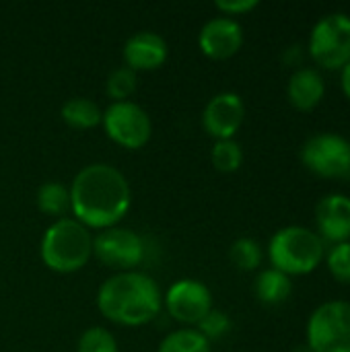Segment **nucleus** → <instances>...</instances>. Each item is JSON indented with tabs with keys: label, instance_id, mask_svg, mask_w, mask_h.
<instances>
[{
	"label": "nucleus",
	"instance_id": "obj_3",
	"mask_svg": "<svg viewBox=\"0 0 350 352\" xmlns=\"http://www.w3.org/2000/svg\"><path fill=\"white\" fill-rule=\"evenodd\" d=\"M39 254L50 270L58 274H72L87 266L93 256V235L74 217L58 219L45 229Z\"/></svg>",
	"mask_w": 350,
	"mask_h": 352
},
{
	"label": "nucleus",
	"instance_id": "obj_1",
	"mask_svg": "<svg viewBox=\"0 0 350 352\" xmlns=\"http://www.w3.org/2000/svg\"><path fill=\"white\" fill-rule=\"evenodd\" d=\"M132 190L126 175L109 163L83 167L70 184V212L87 229H109L128 214Z\"/></svg>",
	"mask_w": 350,
	"mask_h": 352
},
{
	"label": "nucleus",
	"instance_id": "obj_13",
	"mask_svg": "<svg viewBox=\"0 0 350 352\" xmlns=\"http://www.w3.org/2000/svg\"><path fill=\"white\" fill-rule=\"evenodd\" d=\"M316 233L330 245L350 241V196L332 192L318 200Z\"/></svg>",
	"mask_w": 350,
	"mask_h": 352
},
{
	"label": "nucleus",
	"instance_id": "obj_16",
	"mask_svg": "<svg viewBox=\"0 0 350 352\" xmlns=\"http://www.w3.org/2000/svg\"><path fill=\"white\" fill-rule=\"evenodd\" d=\"M254 293L260 303L264 305H281L285 303L291 293H293V280L289 274L276 270V268H266L262 270L256 280H254Z\"/></svg>",
	"mask_w": 350,
	"mask_h": 352
},
{
	"label": "nucleus",
	"instance_id": "obj_22",
	"mask_svg": "<svg viewBox=\"0 0 350 352\" xmlns=\"http://www.w3.org/2000/svg\"><path fill=\"white\" fill-rule=\"evenodd\" d=\"M105 91L113 101H130L136 91V72L128 66H118L109 72Z\"/></svg>",
	"mask_w": 350,
	"mask_h": 352
},
{
	"label": "nucleus",
	"instance_id": "obj_14",
	"mask_svg": "<svg viewBox=\"0 0 350 352\" xmlns=\"http://www.w3.org/2000/svg\"><path fill=\"white\" fill-rule=\"evenodd\" d=\"M169 56L167 41L155 31H138L124 43L126 66L136 70H155L165 64Z\"/></svg>",
	"mask_w": 350,
	"mask_h": 352
},
{
	"label": "nucleus",
	"instance_id": "obj_7",
	"mask_svg": "<svg viewBox=\"0 0 350 352\" xmlns=\"http://www.w3.org/2000/svg\"><path fill=\"white\" fill-rule=\"evenodd\" d=\"M301 163L328 179L350 177V140L338 132H316L299 148Z\"/></svg>",
	"mask_w": 350,
	"mask_h": 352
},
{
	"label": "nucleus",
	"instance_id": "obj_10",
	"mask_svg": "<svg viewBox=\"0 0 350 352\" xmlns=\"http://www.w3.org/2000/svg\"><path fill=\"white\" fill-rule=\"evenodd\" d=\"M163 305L175 322L196 326L212 309V293L196 278H179L163 295Z\"/></svg>",
	"mask_w": 350,
	"mask_h": 352
},
{
	"label": "nucleus",
	"instance_id": "obj_28",
	"mask_svg": "<svg viewBox=\"0 0 350 352\" xmlns=\"http://www.w3.org/2000/svg\"><path fill=\"white\" fill-rule=\"evenodd\" d=\"M291 352H316V351H314V349H311V346L305 342V344H297V346H295V349H293Z\"/></svg>",
	"mask_w": 350,
	"mask_h": 352
},
{
	"label": "nucleus",
	"instance_id": "obj_26",
	"mask_svg": "<svg viewBox=\"0 0 350 352\" xmlns=\"http://www.w3.org/2000/svg\"><path fill=\"white\" fill-rule=\"evenodd\" d=\"M260 2L258 0H217L215 6L217 10H221L225 16H237V14H245L250 10H254Z\"/></svg>",
	"mask_w": 350,
	"mask_h": 352
},
{
	"label": "nucleus",
	"instance_id": "obj_4",
	"mask_svg": "<svg viewBox=\"0 0 350 352\" xmlns=\"http://www.w3.org/2000/svg\"><path fill=\"white\" fill-rule=\"evenodd\" d=\"M324 256L326 243L314 229L303 225H287L268 241V260L272 268L289 276L314 272Z\"/></svg>",
	"mask_w": 350,
	"mask_h": 352
},
{
	"label": "nucleus",
	"instance_id": "obj_20",
	"mask_svg": "<svg viewBox=\"0 0 350 352\" xmlns=\"http://www.w3.org/2000/svg\"><path fill=\"white\" fill-rule=\"evenodd\" d=\"M229 258L231 262L239 268V270H256L260 268L262 260H264V252H262V245L252 239V237H239L231 243V250H229Z\"/></svg>",
	"mask_w": 350,
	"mask_h": 352
},
{
	"label": "nucleus",
	"instance_id": "obj_25",
	"mask_svg": "<svg viewBox=\"0 0 350 352\" xmlns=\"http://www.w3.org/2000/svg\"><path fill=\"white\" fill-rule=\"evenodd\" d=\"M231 318L221 311V309H210L198 324H196V330L210 342V340H221L223 336H227L231 332Z\"/></svg>",
	"mask_w": 350,
	"mask_h": 352
},
{
	"label": "nucleus",
	"instance_id": "obj_18",
	"mask_svg": "<svg viewBox=\"0 0 350 352\" xmlns=\"http://www.w3.org/2000/svg\"><path fill=\"white\" fill-rule=\"evenodd\" d=\"M35 204L43 214L56 221L64 219L70 212V188L62 182H45L37 188Z\"/></svg>",
	"mask_w": 350,
	"mask_h": 352
},
{
	"label": "nucleus",
	"instance_id": "obj_27",
	"mask_svg": "<svg viewBox=\"0 0 350 352\" xmlns=\"http://www.w3.org/2000/svg\"><path fill=\"white\" fill-rule=\"evenodd\" d=\"M340 85H342L344 95L350 99V62L340 70Z\"/></svg>",
	"mask_w": 350,
	"mask_h": 352
},
{
	"label": "nucleus",
	"instance_id": "obj_12",
	"mask_svg": "<svg viewBox=\"0 0 350 352\" xmlns=\"http://www.w3.org/2000/svg\"><path fill=\"white\" fill-rule=\"evenodd\" d=\"M198 45L204 56L212 60H227L243 45V27L233 16H212L198 33Z\"/></svg>",
	"mask_w": 350,
	"mask_h": 352
},
{
	"label": "nucleus",
	"instance_id": "obj_6",
	"mask_svg": "<svg viewBox=\"0 0 350 352\" xmlns=\"http://www.w3.org/2000/svg\"><path fill=\"white\" fill-rule=\"evenodd\" d=\"M307 344L316 352H350V303L326 301L307 320Z\"/></svg>",
	"mask_w": 350,
	"mask_h": 352
},
{
	"label": "nucleus",
	"instance_id": "obj_24",
	"mask_svg": "<svg viewBox=\"0 0 350 352\" xmlns=\"http://www.w3.org/2000/svg\"><path fill=\"white\" fill-rule=\"evenodd\" d=\"M326 266L330 274L338 280L350 285V241L334 243L326 250Z\"/></svg>",
	"mask_w": 350,
	"mask_h": 352
},
{
	"label": "nucleus",
	"instance_id": "obj_5",
	"mask_svg": "<svg viewBox=\"0 0 350 352\" xmlns=\"http://www.w3.org/2000/svg\"><path fill=\"white\" fill-rule=\"evenodd\" d=\"M309 56L326 70H342L350 62V14L328 12L316 21L307 43Z\"/></svg>",
	"mask_w": 350,
	"mask_h": 352
},
{
	"label": "nucleus",
	"instance_id": "obj_2",
	"mask_svg": "<svg viewBox=\"0 0 350 352\" xmlns=\"http://www.w3.org/2000/svg\"><path fill=\"white\" fill-rule=\"evenodd\" d=\"M97 307L109 322L126 328H138L161 314L163 293L144 272H118L99 287Z\"/></svg>",
	"mask_w": 350,
	"mask_h": 352
},
{
	"label": "nucleus",
	"instance_id": "obj_11",
	"mask_svg": "<svg viewBox=\"0 0 350 352\" xmlns=\"http://www.w3.org/2000/svg\"><path fill=\"white\" fill-rule=\"evenodd\" d=\"M245 118V103L233 91L217 93L202 111V126L215 140H227L237 134Z\"/></svg>",
	"mask_w": 350,
	"mask_h": 352
},
{
	"label": "nucleus",
	"instance_id": "obj_9",
	"mask_svg": "<svg viewBox=\"0 0 350 352\" xmlns=\"http://www.w3.org/2000/svg\"><path fill=\"white\" fill-rule=\"evenodd\" d=\"M105 134L120 146L136 151L153 136L151 116L134 101H113L101 118Z\"/></svg>",
	"mask_w": 350,
	"mask_h": 352
},
{
	"label": "nucleus",
	"instance_id": "obj_21",
	"mask_svg": "<svg viewBox=\"0 0 350 352\" xmlns=\"http://www.w3.org/2000/svg\"><path fill=\"white\" fill-rule=\"evenodd\" d=\"M210 161L212 165L223 171V173H233L241 167L243 163V148L235 138L227 140H217L210 151Z\"/></svg>",
	"mask_w": 350,
	"mask_h": 352
},
{
	"label": "nucleus",
	"instance_id": "obj_19",
	"mask_svg": "<svg viewBox=\"0 0 350 352\" xmlns=\"http://www.w3.org/2000/svg\"><path fill=\"white\" fill-rule=\"evenodd\" d=\"M157 352H210V342L196 328H182L169 332Z\"/></svg>",
	"mask_w": 350,
	"mask_h": 352
},
{
	"label": "nucleus",
	"instance_id": "obj_23",
	"mask_svg": "<svg viewBox=\"0 0 350 352\" xmlns=\"http://www.w3.org/2000/svg\"><path fill=\"white\" fill-rule=\"evenodd\" d=\"M76 352H120L116 336L99 326L85 330L78 338Z\"/></svg>",
	"mask_w": 350,
	"mask_h": 352
},
{
	"label": "nucleus",
	"instance_id": "obj_15",
	"mask_svg": "<svg viewBox=\"0 0 350 352\" xmlns=\"http://www.w3.org/2000/svg\"><path fill=\"white\" fill-rule=\"evenodd\" d=\"M324 95H326V82L318 68L301 66L291 74L287 82V97L301 111H309L316 105H320Z\"/></svg>",
	"mask_w": 350,
	"mask_h": 352
},
{
	"label": "nucleus",
	"instance_id": "obj_17",
	"mask_svg": "<svg viewBox=\"0 0 350 352\" xmlns=\"http://www.w3.org/2000/svg\"><path fill=\"white\" fill-rule=\"evenodd\" d=\"M64 124H68L70 128H76V130H91L95 126L101 124V118H103V111L101 107L89 99V97H72L68 99L64 105H62V111H60Z\"/></svg>",
	"mask_w": 350,
	"mask_h": 352
},
{
	"label": "nucleus",
	"instance_id": "obj_8",
	"mask_svg": "<svg viewBox=\"0 0 350 352\" xmlns=\"http://www.w3.org/2000/svg\"><path fill=\"white\" fill-rule=\"evenodd\" d=\"M93 256L107 268L132 272L142 264L146 256V243L132 229L109 227L93 237Z\"/></svg>",
	"mask_w": 350,
	"mask_h": 352
}]
</instances>
